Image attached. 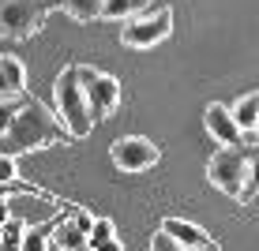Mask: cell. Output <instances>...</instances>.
<instances>
[{"instance_id": "cell-1", "label": "cell", "mask_w": 259, "mask_h": 251, "mask_svg": "<svg viewBox=\"0 0 259 251\" xmlns=\"http://www.w3.org/2000/svg\"><path fill=\"white\" fill-rule=\"evenodd\" d=\"M64 120H60L53 109L38 102V97H23L19 109H15L8 131L0 135V154H30V150L53 146V142L64 139Z\"/></svg>"}, {"instance_id": "cell-7", "label": "cell", "mask_w": 259, "mask_h": 251, "mask_svg": "<svg viewBox=\"0 0 259 251\" xmlns=\"http://www.w3.org/2000/svg\"><path fill=\"white\" fill-rule=\"evenodd\" d=\"M203 124H207L210 139L218 142V146H244V131H240V124H237V116H233L229 105L210 102L207 113H203Z\"/></svg>"}, {"instance_id": "cell-9", "label": "cell", "mask_w": 259, "mask_h": 251, "mask_svg": "<svg viewBox=\"0 0 259 251\" xmlns=\"http://www.w3.org/2000/svg\"><path fill=\"white\" fill-rule=\"evenodd\" d=\"M26 94V64L12 53L0 57V97H23Z\"/></svg>"}, {"instance_id": "cell-8", "label": "cell", "mask_w": 259, "mask_h": 251, "mask_svg": "<svg viewBox=\"0 0 259 251\" xmlns=\"http://www.w3.org/2000/svg\"><path fill=\"white\" fill-rule=\"evenodd\" d=\"M87 102H91L94 124L105 120V116H113L120 109V79H113V75H105V71H102V75L91 83V90H87Z\"/></svg>"}, {"instance_id": "cell-15", "label": "cell", "mask_w": 259, "mask_h": 251, "mask_svg": "<svg viewBox=\"0 0 259 251\" xmlns=\"http://www.w3.org/2000/svg\"><path fill=\"white\" fill-rule=\"evenodd\" d=\"M139 12H147V0H105L102 19H132Z\"/></svg>"}, {"instance_id": "cell-26", "label": "cell", "mask_w": 259, "mask_h": 251, "mask_svg": "<svg viewBox=\"0 0 259 251\" xmlns=\"http://www.w3.org/2000/svg\"><path fill=\"white\" fill-rule=\"evenodd\" d=\"M195 251H222V247H218V240H210V244H203V247H195Z\"/></svg>"}, {"instance_id": "cell-4", "label": "cell", "mask_w": 259, "mask_h": 251, "mask_svg": "<svg viewBox=\"0 0 259 251\" xmlns=\"http://www.w3.org/2000/svg\"><path fill=\"white\" fill-rule=\"evenodd\" d=\"M207 180L218 187L222 195L240 203V191L248 184V146H222L214 150L207 161Z\"/></svg>"}, {"instance_id": "cell-20", "label": "cell", "mask_w": 259, "mask_h": 251, "mask_svg": "<svg viewBox=\"0 0 259 251\" xmlns=\"http://www.w3.org/2000/svg\"><path fill=\"white\" fill-rule=\"evenodd\" d=\"M150 251H184V247L177 244V240L169 236V232L158 229V232H154V240H150Z\"/></svg>"}, {"instance_id": "cell-23", "label": "cell", "mask_w": 259, "mask_h": 251, "mask_svg": "<svg viewBox=\"0 0 259 251\" xmlns=\"http://www.w3.org/2000/svg\"><path fill=\"white\" fill-rule=\"evenodd\" d=\"M71 221H75V225L83 229L87 236H91V229H94V218H91V214H75V218H71Z\"/></svg>"}, {"instance_id": "cell-10", "label": "cell", "mask_w": 259, "mask_h": 251, "mask_svg": "<svg viewBox=\"0 0 259 251\" xmlns=\"http://www.w3.org/2000/svg\"><path fill=\"white\" fill-rule=\"evenodd\" d=\"M162 232H169V236H173L184 251H195V247L210 244V232L199 229L195 221H184V218H165L162 221Z\"/></svg>"}, {"instance_id": "cell-19", "label": "cell", "mask_w": 259, "mask_h": 251, "mask_svg": "<svg viewBox=\"0 0 259 251\" xmlns=\"http://www.w3.org/2000/svg\"><path fill=\"white\" fill-rule=\"evenodd\" d=\"M19 102H23V97H0V135L8 131V124H12V116H15V109H19Z\"/></svg>"}, {"instance_id": "cell-13", "label": "cell", "mask_w": 259, "mask_h": 251, "mask_svg": "<svg viewBox=\"0 0 259 251\" xmlns=\"http://www.w3.org/2000/svg\"><path fill=\"white\" fill-rule=\"evenodd\" d=\"M60 8H64L75 23H94V19H102L105 0H60Z\"/></svg>"}, {"instance_id": "cell-5", "label": "cell", "mask_w": 259, "mask_h": 251, "mask_svg": "<svg viewBox=\"0 0 259 251\" xmlns=\"http://www.w3.org/2000/svg\"><path fill=\"white\" fill-rule=\"evenodd\" d=\"M169 30H173V8L162 4V8L132 15V19L124 23V30H120V41L128 49H150V45H158V41H165Z\"/></svg>"}, {"instance_id": "cell-27", "label": "cell", "mask_w": 259, "mask_h": 251, "mask_svg": "<svg viewBox=\"0 0 259 251\" xmlns=\"http://www.w3.org/2000/svg\"><path fill=\"white\" fill-rule=\"evenodd\" d=\"M255 135H259V124H255Z\"/></svg>"}, {"instance_id": "cell-25", "label": "cell", "mask_w": 259, "mask_h": 251, "mask_svg": "<svg viewBox=\"0 0 259 251\" xmlns=\"http://www.w3.org/2000/svg\"><path fill=\"white\" fill-rule=\"evenodd\" d=\"M8 218H12V203H8V199H4V203H0V225H4V221H8Z\"/></svg>"}, {"instance_id": "cell-17", "label": "cell", "mask_w": 259, "mask_h": 251, "mask_svg": "<svg viewBox=\"0 0 259 251\" xmlns=\"http://www.w3.org/2000/svg\"><path fill=\"white\" fill-rule=\"evenodd\" d=\"M105 240H117V225L109 218H94V229H91V247L105 244Z\"/></svg>"}, {"instance_id": "cell-12", "label": "cell", "mask_w": 259, "mask_h": 251, "mask_svg": "<svg viewBox=\"0 0 259 251\" xmlns=\"http://www.w3.org/2000/svg\"><path fill=\"white\" fill-rule=\"evenodd\" d=\"M233 116H237L240 131H255V124H259V90L244 94V97H237V105H233Z\"/></svg>"}, {"instance_id": "cell-21", "label": "cell", "mask_w": 259, "mask_h": 251, "mask_svg": "<svg viewBox=\"0 0 259 251\" xmlns=\"http://www.w3.org/2000/svg\"><path fill=\"white\" fill-rule=\"evenodd\" d=\"M0 180H4V184H15V158H12V154H0Z\"/></svg>"}, {"instance_id": "cell-16", "label": "cell", "mask_w": 259, "mask_h": 251, "mask_svg": "<svg viewBox=\"0 0 259 251\" xmlns=\"http://www.w3.org/2000/svg\"><path fill=\"white\" fill-rule=\"evenodd\" d=\"M255 195H259V146L248 150V184L240 191V203H252Z\"/></svg>"}, {"instance_id": "cell-18", "label": "cell", "mask_w": 259, "mask_h": 251, "mask_svg": "<svg viewBox=\"0 0 259 251\" xmlns=\"http://www.w3.org/2000/svg\"><path fill=\"white\" fill-rule=\"evenodd\" d=\"M23 251H49V225L26 232L23 236Z\"/></svg>"}, {"instance_id": "cell-3", "label": "cell", "mask_w": 259, "mask_h": 251, "mask_svg": "<svg viewBox=\"0 0 259 251\" xmlns=\"http://www.w3.org/2000/svg\"><path fill=\"white\" fill-rule=\"evenodd\" d=\"M53 8H60V0H0V38H34Z\"/></svg>"}, {"instance_id": "cell-14", "label": "cell", "mask_w": 259, "mask_h": 251, "mask_svg": "<svg viewBox=\"0 0 259 251\" xmlns=\"http://www.w3.org/2000/svg\"><path fill=\"white\" fill-rule=\"evenodd\" d=\"M23 236H26V221L8 218L0 225V251H23Z\"/></svg>"}, {"instance_id": "cell-2", "label": "cell", "mask_w": 259, "mask_h": 251, "mask_svg": "<svg viewBox=\"0 0 259 251\" xmlns=\"http://www.w3.org/2000/svg\"><path fill=\"white\" fill-rule=\"evenodd\" d=\"M53 102H57V116L64 120V128H68L71 139L91 135L94 116H91L87 90L79 86V79H75V64H68V68L57 75V83H53Z\"/></svg>"}, {"instance_id": "cell-22", "label": "cell", "mask_w": 259, "mask_h": 251, "mask_svg": "<svg viewBox=\"0 0 259 251\" xmlns=\"http://www.w3.org/2000/svg\"><path fill=\"white\" fill-rule=\"evenodd\" d=\"M26 191H30V187H23V184H4V180H0V203H4L8 195H26Z\"/></svg>"}, {"instance_id": "cell-24", "label": "cell", "mask_w": 259, "mask_h": 251, "mask_svg": "<svg viewBox=\"0 0 259 251\" xmlns=\"http://www.w3.org/2000/svg\"><path fill=\"white\" fill-rule=\"evenodd\" d=\"M91 251H124V244H120V240H105V244H98Z\"/></svg>"}, {"instance_id": "cell-6", "label": "cell", "mask_w": 259, "mask_h": 251, "mask_svg": "<svg viewBox=\"0 0 259 251\" xmlns=\"http://www.w3.org/2000/svg\"><path fill=\"white\" fill-rule=\"evenodd\" d=\"M109 158L120 173H147V169H154L162 161V150L143 135H124L109 146Z\"/></svg>"}, {"instance_id": "cell-11", "label": "cell", "mask_w": 259, "mask_h": 251, "mask_svg": "<svg viewBox=\"0 0 259 251\" xmlns=\"http://www.w3.org/2000/svg\"><path fill=\"white\" fill-rule=\"evenodd\" d=\"M53 244L60 251H91V236L68 218V221H57V225H53Z\"/></svg>"}]
</instances>
